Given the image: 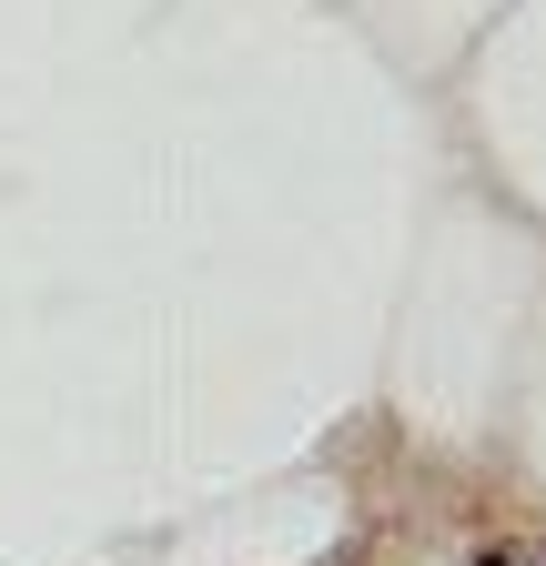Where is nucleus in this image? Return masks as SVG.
I'll return each mask as SVG.
<instances>
[{
  "label": "nucleus",
  "mask_w": 546,
  "mask_h": 566,
  "mask_svg": "<svg viewBox=\"0 0 546 566\" xmlns=\"http://www.w3.org/2000/svg\"><path fill=\"white\" fill-rule=\"evenodd\" d=\"M475 566H516V556H475Z\"/></svg>",
  "instance_id": "obj_1"
}]
</instances>
